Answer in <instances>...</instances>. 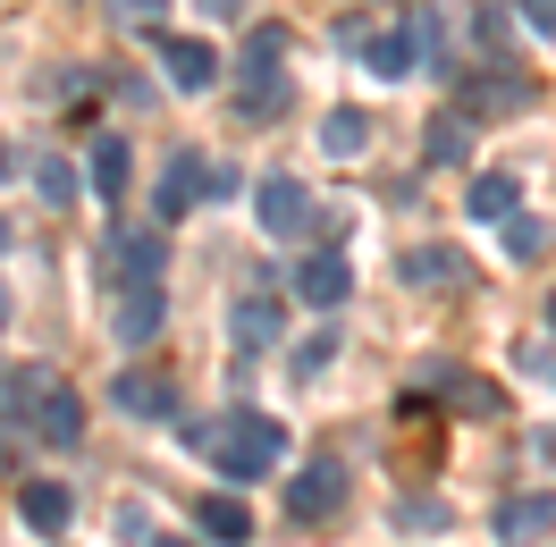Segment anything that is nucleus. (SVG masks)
<instances>
[{"mask_svg": "<svg viewBox=\"0 0 556 547\" xmlns=\"http://www.w3.org/2000/svg\"><path fill=\"white\" fill-rule=\"evenodd\" d=\"M203 438V455H211V472H228L244 488V480H270L278 463H287V430H278L270 412H253V405H237V412H219L211 430H194Z\"/></svg>", "mask_w": 556, "mask_h": 547, "instance_id": "obj_1", "label": "nucleus"}, {"mask_svg": "<svg viewBox=\"0 0 556 547\" xmlns=\"http://www.w3.org/2000/svg\"><path fill=\"white\" fill-rule=\"evenodd\" d=\"M287 35L278 26H253L244 35V51H237V110L244 118H278L287 110Z\"/></svg>", "mask_w": 556, "mask_h": 547, "instance_id": "obj_2", "label": "nucleus"}, {"mask_svg": "<svg viewBox=\"0 0 556 547\" xmlns=\"http://www.w3.org/2000/svg\"><path fill=\"white\" fill-rule=\"evenodd\" d=\"M253 219H262V237H270V244H304V237L329 228V211H320L295 177H262V186H253Z\"/></svg>", "mask_w": 556, "mask_h": 547, "instance_id": "obj_3", "label": "nucleus"}, {"mask_svg": "<svg viewBox=\"0 0 556 547\" xmlns=\"http://www.w3.org/2000/svg\"><path fill=\"white\" fill-rule=\"evenodd\" d=\"M287 522H329V513L346 506V463L338 455H320V463H304V472H287Z\"/></svg>", "mask_w": 556, "mask_h": 547, "instance_id": "obj_4", "label": "nucleus"}, {"mask_svg": "<svg viewBox=\"0 0 556 547\" xmlns=\"http://www.w3.org/2000/svg\"><path fill=\"white\" fill-rule=\"evenodd\" d=\"M430 387H439V396H455L447 412H464V421H497V412H506L497 379H472V371H455V362H421V379L405 387V396H430Z\"/></svg>", "mask_w": 556, "mask_h": 547, "instance_id": "obj_5", "label": "nucleus"}, {"mask_svg": "<svg viewBox=\"0 0 556 547\" xmlns=\"http://www.w3.org/2000/svg\"><path fill=\"white\" fill-rule=\"evenodd\" d=\"M203 194H211V161H203V152H177L169 169H161V186H152V219H161V228H177V219L203 203Z\"/></svg>", "mask_w": 556, "mask_h": 547, "instance_id": "obj_6", "label": "nucleus"}, {"mask_svg": "<svg viewBox=\"0 0 556 547\" xmlns=\"http://www.w3.org/2000/svg\"><path fill=\"white\" fill-rule=\"evenodd\" d=\"M152 51H161V68H169V85H177V93H211V85L228 76V60H219L211 42H194V35H161Z\"/></svg>", "mask_w": 556, "mask_h": 547, "instance_id": "obj_7", "label": "nucleus"}, {"mask_svg": "<svg viewBox=\"0 0 556 547\" xmlns=\"http://www.w3.org/2000/svg\"><path fill=\"white\" fill-rule=\"evenodd\" d=\"M522 102H531V76H515V68H481V76H464V93H455L464 118H506Z\"/></svg>", "mask_w": 556, "mask_h": 547, "instance_id": "obj_8", "label": "nucleus"}, {"mask_svg": "<svg viewBox=\"0 0 556 547\" xmlns=\"http://www.w3.org/2000/svg\"><path fill=\"white\" fill-rule=\"evenodd\" d=\"M161 262H169V244H161V219H152V228H118V237H110V278H118V287H143V278H161Z\"/></svg>", "mask_w": 556, "mask_h": 547, "instance_id": "obj_9", "label": "nucleus"}, {"mask_svg": "<svg viewBox=\"0 0 556 547\" xmlns=\"http://www.w3.org/2000/svg\"><path fill=\"white\" fill-rule=\"evenodd\" d=\"M489 531H497V547H540V539H556V497H548V488H540V497H506Z\"/></svg>", "mask_w": 556, "mask_h": 547, "instance_id": "obj_10", "label": "nucleus"}, {"mask_svg": "<svg viewBox=\"0 0 556 547\" xmlns=\"http://www.w3.org/2000/svg\"><path fill=\"white\" fill-rule=\"evenodd\" d=\"M464 270H472V262H464L455 244H414V253H405V287H414V295H455Z\"/></svg>", "mask_w": 556, "mask_h": 547, "instance_id": "obj_11", "label": "nucleus"}, {"mask_svg": "<svg viewBox=\"0 0 556 547\" xmlns=\"http://www.w3.org/2000/svg\"><path fill=\"white\" fill-rule=\"evenodd\" d=\"M110 405L136 412V421H169V412H177V387L161 371H118V379H110Z\"/></svg>", "mask_w": 556, "mask_h": 547, "instance_id": "obj_12", "label": "nucleus"}, {"mask_svg": "<svg viewBox=\"0 0 556 547\" xmlns=\"http://www.w3.org/2000/svg\"><path fill=\"white\" fill-rule=\"evenodd\" d=\"M228 338H237L244 354L278 345V338H287V304H278V295H237V311H228Z\"/></svg>", "mask_w": 556, "mask_h": 547, "instance_id": "obj_13", "label": "nucleus"}, {"mask_svg": "<svg viewBox=\"0 0 556 547\" xmlns=\"http://www.w3.org/2000/svg\"><path fill=\"white\" fill-rule=\"evenodd\" d=\"M346 287H354L346 253H313V262L295 270V304H313V311H338V304H346Z\"/></svg>", "mask_w": 556, "mask_h": 547, "instance_id": "obj_14", "label": "nucleus"}, {"mask_svg": "<svg viewBox=\"0 0 556 547\" xmlns=\"http://www.w3.org/2000/svg\"><path fill=\"white\" fill-rule=\"evenodd\" d=\"M338 42H354L371 76H421V68H414V42H405V26H396V35H371V26H338Z\"/></svg>", "mask_w": 556, "mask_h": 547, "instance_id": "obj_15", "label": "nucleus"}, {"mask_svg": "<svg viewBox=\"0 0 556 547\" xmlns=\"http://www.w3.org/2000/svg\"><path fill=\"white\" fill-rule=\"evenodd\" d=\"M118 345H143V338H161V278H143V287H118Z\"/></svg>", "mask_w": 556, "mask_h": 547, "instance_id": "obj_16", "label": "nucleus"}, {"mask_svg": "<svg viewBox=\"0 0 556 547\" xmlns=\"http://www.w3.org/2000/svg\"><path fill=\"white\" fill-rule=\"evenodd\" d=\"M17 513H26V531H68L76 522L68 480H26V488H17Z\"/></svg>", "mask_w": 556, "mask_h": 547, "instance_id": "obj_17", "label": "nucleus"}, {"mask_svg": "<svg viewBox=\"0 0 556 547\" xmlns=\"http://www.w3.org/2000/svg\"><path fill=\"white\" fill-rule=\"evenodd\" d=\"M127 169H136L127 136H93V161H85V177H93V203H118V194H127Z\"/></svg>", "mask_w": 556, "mask_h": 547, "instance_id": "obj_18", "label": "nucleus"}, {"mask_svg": "<svg viewBox=\"0 0 556 547\" xmlns=\"http://www.w3.org/2000/svg\"><path fill=\"white\" fill-rule=\"evenodd\" d=\"M35 438L42 446H76V438H85V405H76V387L51 379V396H42V412H35Z\"/></svg>", "mask_w": 556, "mask_h": 547, "instance_id": "obj_19", "label": "nucleus"}, {"mask_svg": "<svg viewBox=\"0 0 556 547\" xmlns=\"http://www.w3.org/2000/svg\"><path fill=\"white\" fill-rule=\"evenodd\" d=\"M42 396H51V371H9V387H0V430L17 421V430H35V412H42Z\"/></svg>", "mask_w": 556, "mask_h": 547, "instance_id": "obj_20", "label": "nucleus"}, {"mask_svg": "<svg viewBox=\"0 0 556 547\" xmlns=\"http://www.w3.org/2000/svg\"><path fill=\"white\" fill-rule=\"evenodd\" d=\"M405 42H414V68H421V76H447V35H439V9H430V0H414Z\"/></svg>", "mask_w": 556, "mask_h": 547, "instance_id": "obj_21", "label": "nucleus"}, {"mask_svg": "<svg viewBox=\"0 0 556 547\" xmlns=\"http://www.w3.org/2000/svg\"><path fill=\"white\" fill-rule=\"evenodd\" d=\"M363 143H371V110H329V118H320V152H329V161H354Z\"/></svg>", "mask_w": 556, "mask_h": 547, "instance_id": "obj_22", "label": "nucleus"}, {"mask_svg": "<svg viewBox=\"0 0 556 547\" xmlns=\"http://www.w3.org/2000/svg\"><path fill=\"white\" fill-rule=\"evenodd\" d=\"M464 211H472V219H489V228H506V219H515V177H506V169L472 177V194H464Z\"/></svg>", "mask_w": 556, "mask_h": 547, "instance_id": "obj_23", "label": "nucleus"}, {"mask_svg": "<svg viewBox=\"0 0 556 547\" xmlns=\"http://www.w3.org/2000/svg\"><path fill=\"white\" fill-rule=\"evenodd\" d=\"M203 539L211 547H244L253 539V513H244L237 497H203Z\"/></svg>", "mask_w": 556, "mask_h": 547, "instance_id": "obj_24", "label": "nucleus"}, {"mask_svg": "<svg viewBox=\"0 0 556 547\" xmlns=\"http://www.w3.org/2000/svg\"><path fill=\"white\" fill-rule=\"evenodd\" d=\"M464 152H472V127H464V110H439V118H430V161L447 169V161H464Z\"/></svg>", "mask_w": 556, "mask_h": 547, "instance_id": "obj_25", "label": "nucleus"}, {"mask_svg": "<svg viewBox=\"0 0 556 547\" xmlns=\"http://www.w3.org/2000/svg\"><path fill=\"white\" fill-rule=\"evenodd\" d=\"M35 194H42V203H60V211H76V169L60 161V152H42V161H35Z\"/></svg>", "mask_w": 556, "mask_h": 547, "instance_id": "obj_26", "label": "nucleus"}, {"mask_svg": "<svg viewBox=\"0 0 556 547\" xmlns=\"http://www.w3.org/2000/svg\"><path fill=\"white\" fill-rule=\"evenodd\" d=\"M161 17H169V0H110V26H127V35H161Z\"/></svg>", "mask_w": 556, "mask_h": 547, "instance_id": "obj_27", "label": "nucleus"}, {"mask_svg": "<svg viewBox=\"0 0 556 547\" xmlns=\"http://www.w3.org/2000/svg\"><path fill=\"white\" fill-rule=\"evenodd\" d=\"M506 253H515V262H540V253H548V228H540V219H506Z\"/></svg>", "mask_w": 556, "mask_h": 547, "instance_id": "obj_28", "label": "nucleus"}, {"mask_svg": "<svg viewBox=\"0 0 556 547\" xmlns=\"http://www.w3.org/2000/svg\"><path fill=\"white\" fill-rule=\"evenodd\" d=\"M329 354H338V338H329V329H313V338L295 345V371L313 379V371H329Z\"/></svg>", "mask_w": 556, "mask_h": 547, "instance_id": "obj_29", "label": "nucleus"}, {"mask_svg": "<svg viewBox=\"0 0 556 547\" xmlns=\"http://www.w3.org/2000/svg\"><path fill=\"white\" fill-rule=\"evenodd\" d=\"M472 42H489V51H497V42H506V17H497V9H472Z\"/></svg>", "mask_w": 556, "mask_h": 547, "instance_id": "obj_30", "label": "nucleus"}, {"mask_svg": "<svg viewBox=\"0 0 556 547\" xmlns=\"http://www.w3.org/2000/svg\"><path fill=\"white\" fill-rule=\"evenodd\" d=\"M522 26H531V35H556V0H522Z\"/></svg>", "mask_w": 556, "mask_h": 547, "instance_id": "obj_31", "label": "nucleus"}, {"mask_svg": "<svg viewBox=\"0 0 556 547\" xmlns=\"http://www.w3.org/2000/svg\"><path fill=\"white\" fill-rule=\"evenodd\" d=\"M522 362H531V371H548V387H556V345H522Z\"/></svg>", "mask_w": 556, "mask_h": 547, "instance_id": "obj_32", "label": "nucleus"}, {"mask_svg": "<svg viewBox=\"0 0 556 547\" xmlns=\"http://www.w3.org/2000/svg\"><path fill=\"white\" fill-rule=\"evenodd\" d=\"M203 17H244V0H203Z\"/></svg>", "mask_w": 556, "mask_h": 547, "instance_id": "obj_33", "label": "nucleus"}, {"mask_svg": "<svg viewBox=\"0 0 556 547\" xmlns=\"http://www.w3.org/2000/svg\"><path fill=\"white\" fill-rule=\"evenodd\" d=\"M152 547H194V539H161V531H152Z\"/></svg>", "mask_w": 556, "mask_h": 547, "instance_id": "obj_34", "label": "nucleus"}, {"mask_svg": "<svg viewBox=\"0 0 556 547\" xmlns=\"http://www.w3.org/2000/svg\"><path fill=\"white\" fill-rule=\"evenodd\" d=\"M0 329H9V287H0Z\"/></svg>", "mask_w": 556, "mask_h": 547, "instance_id": "obj_35", "label": "nucleus"}, {"mask_svg": "<svg viewBox=\"0 0 556 547\" xmlns=\"http://www.w3.org/2000/svg\"><path fill=\"white\" fill-rule=\"evenodd\" d=\"M0 253H9V219H0Z\"/></svg>", "mask_w": 556, "mask_h": 547, "instance_id": "obj_36", "label": "nucleus"}, {"mask_svg": "<svg viewBox=\"0 0 556 547\" xmlns=\"http://www.w3.org/2000/svg\"><path fill=\"white\" fill-rule=\"evenodd\" d=\"M548 320H556V295H548Z\"/></svg>", "mask_w": 556, "mask_h": 547, "instance_id": "obj_37", "label": "nucleus"}]
</instances>
